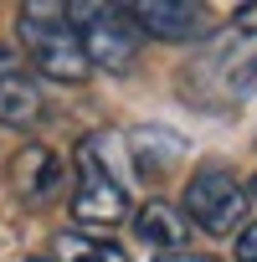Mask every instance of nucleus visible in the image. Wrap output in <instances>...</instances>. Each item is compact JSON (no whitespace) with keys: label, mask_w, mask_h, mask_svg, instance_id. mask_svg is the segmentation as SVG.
<instances>
[{"label":"nucleus","mask_w":257,"mask_h":262,"mask_svg":"<svg viewBox=\"0 0 257 262\" xmlns=\"http://www.w3.org/2000/svg\"><path fill=\"white\" fill-rule=\"evenodd\" d=\"M252 88H257V26H242V21L206 36V47L180 72L185 103L206 113H231Z\"/></svg>","instance_id":"1"},{"label":"nucleus","mask_w":257,"mask_h":262,"mask_svg":"<svg viewBox=\"0 0 257 262\" xmlns=\"http://www.w3.org/2000/svg\"><path fill=\"white\" fill-rule=\"evenodd\" d=\"M72 221L77 226H118L134 221V195L123 175V139L93 134L77 149V180H72Z\"/></svg>","instance_id":"2"},{"label":"nucleus","mask_w":257,"mask_h":262,"mask_svg":"<svg viewBox=\"0 0 257 262\" xmlns=\"http://www.w3.org/2000/svg\"><path fill=\"white\" fill-rule=\"evenodd\" d=\"M16 31H21V52L31 62L36 77H57V82H82L93 72L82 36L72 26L67 6H52V0H36V6L16 11Z\"/></svg>","instance_id":"3"},{"label":"nucleus","mask_w":257,"mask_h":262,"mask_svg":"<svg viewBox=\"0 0 257 262\" xmlns=\"http://www.w3.org/2000/svg\"><path fill=\"white\" fill-rule=\"evenodd\" d=\"M252 206V185H242V175H231L226 165H201L185 180L180 211L190 226H201L206 236H231L242 231V216Z\"/></svg>","instance_id":"4"},{"label":"nucleus","mask_w":257,"mask_h":262,"mask_svg":"<svg viewBox=\"0 0 257 262\" xmlns=\"http://www.w3.org/2000/svg\"><path fill=\"white\" fill-rule=\"evenodd\" d=\"M67 11H72V26H77L93 67H103V72L134 67L144 36H139L134 16H128V6H93V0H82V6H67Z\"/></svg>","instance_id":"5"},{"label":"nucleus","mask_w":257,"mask_h":262,"mask_svg":"<svg viewBox=\"0 0 257 262\" xmlns=\"http://www.w3.org/2000/svg\"><path fill=\"white\" fill-rule=\"evenodd\" d=\"M47 118V93L31 62L11 47H0V123L6 128H31Z\"/></svg>","instance_id":"6"},{"label":"nucleus","mask_w":257,"mask_h":262,"mask_svg":"<svg viewBox=\"0 0 257 262\" xmlns=\"http://www.w3.org/2000/svg\"><path fill=\"white\" fill-rule=\"evenodd\" d=\"M139 36L155 41H201L206 36V6H185V0H144V6H128Z\"/></svg>","instance_id":"7"},{"label":"nucleus","mask_w":257,"mask_h":262,"mask_svg":"<svg viewBox=\"0 0 257 262\" xmlns=\"http://www.w3.org/2000/svg\"><path fill=\"white\" fill-rule=\"evenodd\" d=\"M11 185L21 190V201L41 206V201H47V195H57V185H62V160H57L52 149L31 144V149H21V155H16V165H11Z\"/></svg>","instance_id":"8"},{"label":"nucleus","mask_w":257,"mask_h":262,"mask_svg":"<svg viewBox=\"0 0 257 262\" xmlns=\"http://www.w3.org/2000/svg\"><path fill=\"white\" fill-rule=\"evenodd\" d=\"M134 236L149 242V247L165 252V257H180V247H185V236H190V221H185V211H175V206H165V201H149V206L134 211Z\"/></svg>","instance_id":"9"},{"label":"nucleus","mask_w":257,"mask_h":262,"mask_svg":"<svg viewBox=\"0 0 257 262\" xmlns=\"http://www.w3.org/2000/svg\"><path fill=\"white\" fill-rule=\"evenodd\" d=\"M52 262H128V252L93 231H62L52 242Z\"/></svg>","instance_id":"10"},{"label":"nucleus","mask_w":257,"mask_h":262,"mask_svg":"<svg viewBox=\"0 0 257 262\" xmlns=\"http://www.w3.org/2000/svg\"><path fill=\"white\" fill-rule=\"evenodd\" d=\"M231 252H237V262H257V221H247L231 236Z\"/></svg>","instance_id":"11"},{"label":"nucleus","mask_w":257,"mask_h":262,"mask_svg":"<svg viewBox=\"0 0 257 262\" xmlns=\"http://www.w3.org/2000/svg\"><path fill=\"white\" fill-rule=\"evenodd\" d=\"M165 262H216V257H165Z\"/></svg>","instance_id":"12"},{"label":"nucleus","mask_w":257,"mask_h":262,"mask_svg":"<svg viewBox=\"0 0 257 262\" xmlns=\"http://www.w3.org/2000/svg\"><path fill=\"white\" fill-rule=\"evenodd\" d=\"M31 262H52V257H31Z\"/></svg>","instance_id":"13"},{"label":"nucleus","mask_w":257,"mask_h":262,"mask_svg":"<svg viewBox=\"0 0 257 262\" xmlns=\"http://www.w3.org/2000/svg\"><path fill=\"white\" fill-rule=\"evenodd\" d=\"M252 201H257V180H252Z\"/></svg>","instance_id":"14"}]
</instances>
